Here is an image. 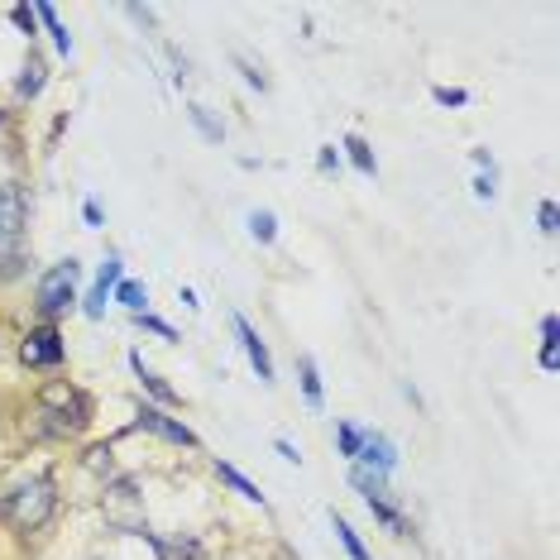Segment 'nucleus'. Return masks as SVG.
<instances>
[{
  "instance_id": "obj_1",
  "label": "nucleus",
  "mask_w": 560,
  "mask_h": 560,
  "mask_svg": "<svg viewBox=\"0 0 560 560\" xmlns=\"http://www.w3.org/2000/svg\"><path fill=\"white\" fill-rule=\"evenodd\" d=\"M58 508V493H54V479H30L20 483L15 493H5V517L15 522L20 532H39Z\"/></svg>"
},
{
  "instance_id": "obj_2",
  "label": "nucleus",
  "mask_w": 560,
  "mask_h": 560,
  "mask_svg": "<svg viewBox=\"0 0 560 560\" xmlns=\"http://www.w3.org/2000/svg\"><path fill=\"white\" fill-rule=\"evenodd\" d=\"M101 513H106V522L116 532H125V537H144V532H149V522H144V493H139L130 479L110 483L106 499H101Z\"/></svg>"
},
{
  "instance_id": "obj_3",
  "label": "nucleus",
  "mask_w": 560,
  "mask_h": 560,
  "mask_svg": "<svg viewBox=\"0 0 560 560\" xmlns=\"http://www.w3.org/2000/svg\"><path fill=\"white\" fill-rule=\"evenodd\" d=\"M78 264H58V269H48L44 278H39V312L44 316H58L62 307H72V302H78Z\"/></svg>"
},
{
  "instance_id": "obj_4",
  "label": "nucleus",
  "mask_w": 560,
  "mask_h": 560,
  "mask_svg": "<svg viewBox=\"0 0 560 560\" xmlns=\"http://www.w3.org/2000/svg\"><path fill=\"white\" fill-rule=\"evenodd\" d=\"M20 231H24V187L5 183L0 187V249L15 245Z\"/></svg>"
},
{
  "instance_id": "obj_5",
  "label": "nucleus",
  "mask_w": 560,
  "mask_h": 560,
  "mask_svg": "<svg viewBox=\"0 0 560 560\" xmlns=\"http://www.w3.org/2000/svg\"><path fill=\"white\" fill-rule=\"evenodd\" d=\"M24 364H62V340H58V330L54 326H39V330H30L24 336Z\"/></svg>"
},
{
  "instance_id": "obj_6",
  "label": "nucleus",
  "mask_w": 560,
  "mask_h": 560,
  "mask_svg": "<svg viewBox=\"0 0 560 560\" xmlns=\"http://www.w3.org/2000/svg\"><path fill=\"white\" fill-rule=\"evenodd\" d=\"M235 336H240V346H245V354H249V364L259 369V378L264 384H273V360H269V346L259 340V330H254L245 316H235Z\"/></svg>"
},
{
  "instance_id": "obj_7",
  "label": "nucleus",
  "mask_w": 560,
  "mask_h": 560,
  "mask_svg": "<svg viewBox=\"0 0 560 560\" xmlns=\"http://www.w3.org/2000/svg\"><path fill=\"white\" fill-rule=\"evenodd\" d=\"M139 427L159 431L163 441H177V445H197V436H192V431H187L183 422H168V417H163L159 407H144V412H139Z\"/></svg>"
},
{
  "instance_id": "obj_8",
  "label": "nucleus",
  "mask_w": 560,
  "mask_h": 560,
  "mask_svg": "<svg viewBox=\"0 0 560 560\" xmlns=\"http://www.w3.org/2000/svg\"><path fill=\"white\" fill-rule=\"evenodd\" d=\"M144 541L159 551V560H197V551H201L192 537H159V532H144Z\"/></svg>"
},
{
  "instance_id": "obj_9",
  "label": "nucleus",
  "mask_w": 560,
  "mask_h": 560,
  "mask_svg": "<svg viewBox=\"0 0 560 560\" xmlns=\"http://www.w3.org/2000/svg\"><path fill=\"white\" fill-rule=\"evenodd\" d=\"M116 283H120V259H106V269H101L92 298H86V316H101V312H106V292L116 288Z\"/></svg>"
},
{
  "instance_id": "obj_10",
  "label": "nucleus",
  "mask_w": 560,
  "mask_h": 560,
  "mask_svg": "<svg viewBox=\"0 0 560 560\" xmlns=\"http://www.w3.org/2000/svg\"><path fill=\"white\" fill-rule=\"evenodd\" d=\"M360 455H364V460L378 469V479H384V475H393V465H398V455H393V445H388L384 436H364Z\"/></svg>"
},
{
  "instance_id": "obj_11",
  "label": "nucleus",
  "mask_w": 560,
  "mask_h": 560,
  "mask_svg": "<svg viewBox=\"0 0 560 560\" xmlns=\"http://www.w3.org/2000/svg\"><path fill=\"white\" fill-rule=\"evenodd\" d=\"M130 369L139 374V384H144L149 393H154V398H163V402H177V393H173L168 384H163L159 374H149V369H144V360H139V354H130Z\"/></svg>"
},
{
  "instance_id": "obj_12",
  "label": "nucleus",
  "mask_w": 560,
  "mask_h": 560,
  "mask_svg": "<svg viewBox=\"0 0 560 560\" xmlns=\"http://www.w3.org/2000/svg\"><path fill=\"white\" fill-rule=\"evenodd\" d=\"M215 475H221L225 483H231V489H235V493H245V499H249V503H264V493H259V489H254V483H249L245 475H240V469H235V465L215 460Z\"/></svg>"
},
{
  "instance_id": "obj_13",
  "label": "nucleus",
  "mask_w": 560,
  "mask_h": 560,
  "mask_svg": "<svg viewBox=\"0 0 560 560\" xmlns=\"http://www.w3.org/2000/svg\"><path fill=\"white\" fill-rule=\"evenodd\" d=\"M302 393H307V402L312 407H322V374H316V360H312V354H302Z\"/></svg>"
},
{
  "instance_id": "obj_14",
  "label": "nucleus",
  "mask_w": 560,
  "mask_h": 560,
  "mask_svg": "<svg viewBox=\"0 0 560 560\" xmlns=\"http://www.w3.org/2000/svg\"><path fill=\"white\" fill-rule=\"evenodd\" d=\"M34 15H39V20L48 24V34H54L58 54H72V39H68V30H62V24H58V10H54V5H39V10H34Z\"/></svg>"
},
{
  "instance_id": "obj_15",
  "label": "nucleus",
  "mask_w": 560,
  "mask_h": 560,
  "mask_svg": "<svg viewBox=\"0 0 560 560\" xmlns=\"http://www.w3.org/2000/svg\"><path fill=\"white\" fill-rule=\"evenodd\" d=\"M346 149H350L354 168H360L364 177H374V173H378V163H374V154H369V144H364V139H360V135H350V139H346Z\"/></svg>"
},
{
  "instance_id": "obj_16",
  "label": "nucleus",
  "mask_w": 560,
  "mask_h": 560,
  "mask_svg": "<svg viewBox=\"0 0 560 560\" xmlns=\"http://www.w3.org/2000/svg\"><path fill=\"white\" fill-rule=\"evenodd\" d=\"M249 235L269 245V240L278 235V221H273V211H249Z\"/></svg>"
},
{
  "instance_id": "obj_17",
  "label": "nucleus",
  "mask_w": 560,
  "mask_h": 560,
  "mask_svg": "<svg viewBox=\"0 0 560 560\" xmlns=\"http://www.w3.org/2000/svg\"><path fill=\"white\" fill-rule=\"evenodd\" d=\"M336 537H340V546L350 551V560H369V551L360 546V537H354V527H350L346 517H336Z\"/></svg>"
},
{
  "instance_id": "obj_18",
  "label": "nucleus",
  "mask_w": 560,
  "mask_h": 560,
  "mask_svg": "<svg viewBox=\"0 0 560 560\" xmlns=\"http://www.w3.org/2000/svg\"><path fill=\"white\" fill-rule=\"evenodd\" d=\"M116 302H125V307L139 316V312H144V302H149V292L139 283H116Z\"/></svg>"
},
{
  "instance_id": "obj_19",
  "label": "nucleus",
  "mask_w": 560,
  "mask_h": 560,
  "mask_svg": "<svg viewBox=\"0 0 560 560\" xmlns=\"http://www.w3.org/2000/svg\"><path fill=\"white\" fill-rule=\"evenodd\" d=\"M541 336H546V346H541V369H556V316H546L541 322Z\"/></svg>"
},
{
  "instance_id": "obj_20",
  "label": "nucleus",
  "mask_w": 560,
  "mask_h": 560,
  "mask_svg": "<svg viewBox=\"0 0 560 560\" xmlns=\"http://www.w3.org/2000/svg\"><path fill=\"white\" fill-rule=\"evenodd\" d=\"M39 86H44V62H30L20 78V96H39Z\"/></svg>"
},
{
  "instance_id": "obj_21",
  "label": "nucleus",
  "mask_w": 560,
  "mask_h": 560,
  "mask_svg": "<svg viewBox=\"0 0 560 560\" xmlns=\"http://www.w3.org/2000/svg\"><path fill=\"white\" fill-rule=\"evenodd\" d=\"M336 441H340V451H346V455H360V445H364V436H360V431H354L350 422L336 427Z\"/></svg>"
},
{
  "instance_id": "obj_22",
  "label": "nucleus",
  "mask_w": 560,
  "mask_h": 560,
  "mask_svg": "<svg viewBox=\"0 0 560 560\" xmlns=\"http://www.w3.org/2000/svg\"><path fill=\"white\" fill-rule=\"evenodd\" d=\"M192 120H197V130H201V135H207V139H211V144H221V125H211V120H207V110H201V106H197V110H192Z\"/></svg>"
},
{
  "instance_id": "obj_23",
  "label": "nucleus",
  "mask_w": 560,
  "mask_h": 560,
  "mask_svg": "<svg viewBox=\"0 0 560 560\" xmlns=\"http://www.w3.org/2000/svg\"><path fill=\"white\" fill-rule=\"evenodd\" d=\"M431 96H436L441 106H465V101H469L465 92H451V86H436V92H431Z\"/></svg>"
},
{
  "instance_id": "obj_24",
  "label": "nucleus",
  "mask_w": 560,
  "mask_h": 560,
  "mask_svg": "<svg viewBox=\"0 0 560 560\" xmlns=\"http://www.w3.org/2000/svg\"><path fill=\"white\" fill-rule=\"evenodd\" d=\"M10 15H15L20 30H30V34H34V10H30V5H15V10H10Z\"/></svg>"
},
{
  "instance_id": "obj_25",
  "label": "nucleus",
  "mask_w": 560,
  "mask_h": 560,
  "mask_svg": "<svg viewBox=\"0 0 560 560\" xmlns=\"http://www.w3.org/2000/svg\"><path fill=\"white\" fill-rule=\"evenodd\" d=\"M541 231L556 235V207H551V201H541Z\"/></svg>"
},
{
  "instance_id": "obj_26",
  "label": "nucleus",
  "mask_w": 560,
  "mask_h": 560,
  "mask_svg": "<svg viewBox=\"0 0 560 560\" xmlns=\"http://www.w3.org/2000/svg\"><path fill=\"white\" fill-rule=\"evenodd\" d=\"M475 197H493V173H479L475 177Z\"/></svg>"
},
{
  "instance_id": "obj_27",
  "label": "nucleus",
  "mask_w": 560,
  "mask_h": 560,
  "mask_svg": "<svg viewBox=\"0 0 560 560\" xmlns=\"http://www.w3.org/2000/svg\"><path fill=\"white\" fill-rule=\"evenodd\" d=\"M82 215H86V221H92V225H101V207H96V201H86Z\"/></svg>"
}]
</instances>
